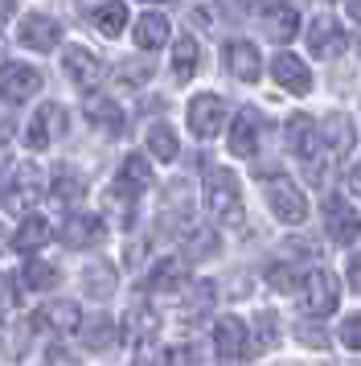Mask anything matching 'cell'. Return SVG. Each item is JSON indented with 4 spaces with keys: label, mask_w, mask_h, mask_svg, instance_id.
I'll use <instances>...</instances> for the list:
<instances>
[{
    "label": "cell",
    "mask_w": 361,
    "mask_h": 366,
    "mask_svg": "<svg viewBox=\"0 0 361 366\" xmlns=\"http://www.w3.org/2000/svg\"><path fill=\"white\" fill-rule=\"evenodd\" d=\"M263 198H267V210L283 222V227H304L308 222V198H304V189L292 182V177H283V173H263Z\"/></svg>",
    "instance_id": "obj_1"
},
{
    "label": "cell",
    "mask_w": 361,
    "mask_h": 366,
    "mask_svg": "<svg viewBox=\"0 0 361 366\" xmlns=\"http://www.w3.org/2000/svg\"><path fill=\"white\" fill-rule=\"evenodd\" d=\"M205 206H210V214L222 227H243L246 222L243 189L234 182V173H226V169H210V177H205Z\"/></svg>",
    "instance_id": "obj_2"
},
{
    "label": "cell",
    "mask_w": 361,
    "mask_h": 366,
    "mask_svg": "<svg viewBox=\"0 0 361 366\" xmlns=\"http://www.w3.org/2000/svg\"><path fill=\"white\" fill-rule=\"evenodd\" d=\"M37 202H41V173H37V165L25 161L13 169V182L0 189V206L9 214H29V210H37Z\"/></svg>",
    "instance_id": "obj_3"
},
{
    "label": "cell",
    "mask_w": 361,
    "mask_h": 366,
    "mask_svg": "<svg viewBox=\"0 0 361 366\" xmlns=\"http://www.w3.org/2000/svg\"><path fill=\"white\" fill-rule=\"evenodd\" d=\"M337 300H341V284H337V276L332 272H308L304 276V284H300V305H304V313L308 317H328L332 309H337Z\"/></svg>",
    "instance_id": "obj_4"
},
{
    "label": "cell",
    "mask_w": 361,
    "mask_h": 366,
    "mask_svg": "<svg viewBox=\"0 0 361 366\" xmlns=\"http://www.w3.org/2000/svg\"><path fill=\"white\" fill-rule=\"evenodd\" d=\"M325 227H328V239L337 247H349V243L361 239V214L345 198H337V194L325 198Z\"/></svg>",
    "instance_id": "obj_5"
},
{
    "label": "cell",
    "mask_w": 361,
    "mask_h": 366,
    "mask_svg": "<svg viewBox=\"0 0 361 366\" xmlns=\"http://www.w3.org/2000/svg\"><path fill=\"white\" fill-rule=\"evenodd\" d=\"M259 140H263V116L255 107H238L234 112V124H230V157L238 161H250L259 152Z\"/></svg>",
    "instance_id": "obj_6"
},
{
    "label": "cell",
    "mask_w": 361,
    "mask_h": 366,
    "mask_svg": "<svg viewBox=\"0 0 361 366\" xmlns=\"http://www.w3.org/2000/svg\"><path fill=\"white\" fill-rule=\"evenodd\" d=\"M41 70L29 66V62H4L0 66V95L9 103H29L37 91H41Z\"/></svg>",
    "instance_id": "obj_7"
},
{
    "label": "cell",
    "mask_w": 361,
    "mask_h": 366,
    "mask_svg": "<svg viewBox=\"0 0 361 366\" xmlns=\"http://www.w3.org/2000/svg\"><path fill=\"white\" fill-rule=\"evenodd\" d=\"M222 124H226V99L222 95L205 91V95H197L189 103V132L197 140H213V136L222 132Z\"/></svg>",
    "instance_id": "obj_8"
},
{
    "label": "cell",
    "mask_w": 361,
    "mask_h": 366,
    "mask_svg": "<svg viewBox=\"0 0 361 366\" xmlns=\"http://www.w3.org/2000/svg\"><path fill=\"white\" fill-rule=\"evenodd\" d=\"M213 354H218V362H238L250 354V330L243 317H222L213 325Z\"/></svg>",
    "instance_id": "obj_9"
},
{
    "label": "cell",
    "mask_w": 361,
    "mask_h": 366,
    "mask_svg": "<svg viewBox=\"0 0 361 366\" xmlns=\"http://www.w3.org/2000/svg\"><path fill=\"white\" fill-rule=\"evenodd\" d=\"M156 333H161V313L148 300H131L123 313V342L131 350H144L148 342H156Z\"/></svg>",
    "instance_id": "obj_10"
},
{
    "label": "cell",
    "mask_w": 361,
    "mask_h": 366,
    "mask_svg": "<svg viewBox=\"0 0 361 366\" xmlns=\"http://www.w3.org/2000/svg\"><path fill=\"white\" fill-rule=\"evenodd\" d=\"M103 234H107V222L98 214H91V210H74V214H66V222H62V243L70 251L95 247V243H103Z\"/></svg>",
    "instance_id": "obj_11"
},
{
    "label": "cell",
    "mask_w": 361,
    "mask_h": 366,
    "mask_svg": "<svg viewBox=\"0 0 361 366\" xmlns=\"http://www.w3.org/2000/svg\"><path fill=\"white\" fill-rule=\"evenodd\" d=\"M222 62H226V70L238 79V83H255L263 74V54H259V46L255 41H226L222 46Z\"/></svg>",
    "instance_id": "obj_12"
},
{
    "label": "cell",
    "mask_w": 361,
    "mask_h": 366,
    "mask_svg": "<svg viewBox=\"0 0 361 366\" xmlns=\"http://www.w3.org/2000/svg\"><path fill=\"white\" fill-rule=\"evenodd\" d=\"M21 46L33 54H49L58 41H62V25L54 17H46V13H29V17L21 21Z\"/></svg>",
    "instance_id": "obj_13"
},
{
    "label": "cell",
    "mask_w": 361,
    "mask_h": 366,
    "mask_svg": "<svg viewBox=\"0 0 361 366\" xmlns=\"http://www.w3.org/2000/svg\"><path fill=\"white\" fill-rule=\"evenodd\" d=\"M345 46H349V37H345V29L332 17H316L312 21V29H308V54L312 58L332 62L337 54H345Z\"/></svg>",
    "instance_id": "obj_14"
},
{
    "label": "cell",
    "mask_w": 361,
    "mask_h": 366,
    "mask_svg": "<svg viewBox=\"0 0 361 366\" xmlns=\"http://www.w3.org/2000/svg\"><path fill=\"white\" fill-rule=\"evenodd\" d=\"M283 144H288V152H292V157H300V161H312V157H316V144H320L316 119L304 116V112H295V116L283 124Z\"/></svg>",
    "instance_id": "obj_15"
},
{
    "label": "cell",
    "mask_w": 361,
    "mask_h": 366,
    "mask_svg": "<svg viewBox=\"0 0 361 366\" xmlns=\"http://www.w3.org/2000/svg\"><path fill=\"white\" fill-rule=\"evenodd\" d=\"M62 70H66V79L78 86V91H91V86L103 79V62H98L86 46H70V50L62 54Z\"/></svg>",
    "instance_id": "obj_16"
},
{
    "label": "cell",
    "mask_w": 361,
    "mask_h": 366,
    "mask_svg": "<svg viewBox=\"0 0 361 366\" xmlns=\"http://www.w3.org/2000/svg\"><path fill=\"white\" fill-rule=\"evenodd\" d=\"M62 132H66V112L58 103H46V107H37V116L29 119V149L46 152Z\"/></svg>",
    "instance_id": "obj_17"
},
{
    "label": "cell",
    "mask_w": 361,
    "mask_h": 366,
    "mask_svg": "<svg viewBox=\"0 0 361 366\" xmlns=\"http://www.w3.org/2000/svg\"><path fill=\"white\" fill-rule=\"evenodd\" d=\"M78 325H82V309L70 305V300H54V305L33 313V330H49V333H62V337L78 333Z\"/></svg>",
    "instance_id": "obj_18"
},
{
    "label": "cell",
    "mask_w": 361,
    "mask_h": 366,
    "mask_svg": "<svg viewBox=\"0 0 361 366\" xmlns=\"http://www.w3.org/2000/svg\"><path fill=\"white\" fill-rule=\"evenodd\" d=\"M271 74H275V83L283 86V91H292V95H308L312 91V70L304 66L295 54H275Z\"/></svg>",
    "instance_id": "obj_19"
},
{
    "label": "cell",
    "mask_w": 361,
    "mask_h": 366,
    "mask_svg": "<svg viewBox=\"0 0 361 366\" xmlns=\"http://www.w3.org/2000/svg\"><path fill=\"white\" fill-rule=\"evenodd\" d=\"M325 149H328V161H345L349 152H353V144H357V132H353V119L345 116V112H332V116L325 119Z\"/></svg>",
    "instance_id": "obj_20"
},
{
    "label": "cell",
    "mask_w": 361,
    "mask_h": 366,
    "mask_svg": "<svg viewBox=\"0 0 361 366\" xmlns=\"http://www.w3.org/2000/svg\"><path fill=\"white\" fill-rule=\"evenodd\" d=\"M263 25H267V34L275 37V41H292V37L300 34V13H295L292 4L275 0V4L263 9Z\"/></svg>",
    "instance_id": "obj_21"
},
{
    "label": "cell",
    "mask_w": 361,
    "mask_h": 366,
    "mask_svg": "<svg viewBox=\"0 0 361 366\" xmlns=\"http://www.w3.org/2000/svg\"><path fill=\"white\" fill-rule=\"evenodd\" d=\"M180 284H185V264L173 259V255L156 259V264L148 267V276H144L148 292H173V288H180Z\"/></svg>",
    "instance_id": "obj_22"
},
{
    "label": "cell",
    "mask_w": 361,
    "mask_h": 366,
    "mask_svg": "<svg viewBox=\"0 0 361 366\" xmlns=\"http://www.w3.org/2000/svg\"><path fill=\"white\" fill-rule=\"evenodd\" d=\"M115 284H119V276H115V264H107V259L82 267V292H86V297L107 300L115 292Z\"/></svg>",
    "instance_id": "obj_23"
},
{
    "label": "cell",
    "mask_w": 361,
    "mask_h": 366,
    "mask_svg": "<svg viewBox=\"0 0 361 366\" xmlns=\"http://www.w3.org/2000/svg\"><path fill=\"white\" fill-rule=\"evenodd\" d=\"M49 222L46 218H37V214H25V222L16 227V234H13V247L21 251V255H37V251L49 243Z\"/></svg>",
    "instance_id": "obj_24"
},
{
    "label": "cell",
    "mask_w": 361,
    "mask_h": 366,
    "mask_svg": "<svg viewBox=\"0 0 361 366\" xmlns=\"http://www.w3.org/2000/svg\"><path fill=\"white\" fill-rule=\"evenodd\" d=\"M210 309H213V284L201 280V284L189 288V297L180 300V321H185V325H197V321L210 317Z\"/></svg>",
    "instance_id": "obj_25"
},
{
    "label": "cell",
    "mask_w": 361,
    "mask_h": 366,
    "mask_svg": "<svg viewBox=\"0 0 361 366\" xmlns=\"http://www.w3.org/2000/svg\"><path fill=\"white\" fill-rule=\"evenodd\" d=\"M164 41H168V17L164 13H144V17L136 21V46L140 50H161Z\"/></svg>",
    "instance_id": "obj_26"
},
{
    "label": "cell",
    "mask_w": 361,
    "mask_h": 366,
    "mask_svg": "<svg viewBox=\"0 0 361 366\" xmlns=\"http://www.w3.org/2000/svg\"><path fill=\"white\" fill-rule=\"evenodd\" d=\"M49 182H54V198L62 202V206H78L82 194H86V182H82V173H78V169H70V165H58Z\"/></svg>",
    "instance_id": "obj_27"
},
{
    "label": "cell",
    "mask_w": 361,
    "mask_h": 366,
    "mask_svg": "<svg viewBox=\"0 0 361 366\" xmlns=\"http://www.w3.org/2000/svg\"><path fill=\"white\" fill-rule=\"evenodd\" d=\"M78 333H82V342H86L91 354H103V350L115 346V321L111 317H91V321L78 325Z\"/></svg>",
    "instance_id": "obj_28"
},
{
    "label": "cell",
    "mask_w": 361,
    "mask_h": 366,
    "mask_svg": "<svg viewBox=\"0 0 361 366\" xmlns=\"http://www.w3.org/2000/svg\"><path fill=\"white\" fill-rule=\"evenodd\" d=\"M95 29L103 37H119L128 29V4L123 0H103L95 9Z\"/></svg>",
    "instance_id": "obj_29"
},
{
    "label": "cell",
    "mask_w": 361,
    "mask_h": 366,
    "mask_svg": "<svg viewBox=\"0 0 361 366\" xmlns=\"http://www.w3.org/2000/svg\"><path fill=\"white\" fill-rule=\"evenodd\" d=\"M197 66H201V46H197L193 37H180L177 46H173V79L189 83Z\"/></svg>",
    "instance_id": "obj_30"
},
{
    "label": "cell",
    "mask_w": 361,
    "mask_h": 366,
    "mask_svg": "<svg viewBox=\"0 0 361 366\" xmlns=\"http://www.w3.org/2000/svg\"><path fill=\"white\" fill-rule=\"evenodd\" d=\"M86 119H91L95 128H107V132H119V128H123V112H119L115 99H107V95H91V99H86Z\"/></svg>",
    "instance_id": "obj_31"
},
{
    "label": "cell",
    "mask_w": 361,
    "mask_h": 366,
    "mask_svg": "<svg viewBox=\"0 0 361 366\" xmlns=\"http://www.w3.org/2000/svg\"><path fill=\"white\" fill-rule=\"evenodd\" d=\"M180 239H185V255H193V259H210V255H218V234H213L210 227L189 222V227L180 231Z\"/></svg>",
    "instance_id": "obj_32"
},
{
    "label": "cell",
    "mask_w": 361,
    "mask_h": 366,
    "mask_svg": "<svg viewBox=\"0 0 361 366\" xmlns=\"http://www.w3.org/2000/svg\"><path fill=\"white\" fill-rule=\"evenodd\" d=\"M119 185L123 189H131V194H144L148 185H152V169H148L144 157H123V165H119Z\"/></svg>",
    "instance_id": "obj_33"
},
{
    "label": "cell",
    "mask_w": 361,
    "mask_h": 366,
    "mask_svg": "<svg viewBox=\"0 0 361 366\" xmlns=\"http://www.w3.org/2000/svg\"><path fill=\"white\" fill-rule=\"evenodd\" d=\"M148 152H152L156 161H177L180 157L177 132H173L168 124H152V128H148Z\"/></svg>",
    "instance_id": "obj_34"
},
{
    "label": "cell",
    "mask_w": 361,
    "mask_h": 366,
    "mask_svg": "<svg viewBox=\"0 0 361 366\" xmlns=\"http://www.w3.org/2000/svg\"><path fill=\"white\" fill-rule=\"evenodd\" d=\"M21 276H25V288H33V292H49V288H58V280H62L58 267L49 264V259H29Z\"/></svg>",
    "instance_id": "obj_35"
},
{
    "label": "cell",
    "mask_w": 361,
    "mask_h": 366,
    "mask_svg": "<svg viewBox=\"0 0 361 366\" xmlns=\"http://www.w3.org/2000/svg\"><path fill=\"white\" fill-rule=\"evenodd\" d=\"M267 284L279 288V292H295L304 280H300V267H295V264H271V267H267Z\"/></svg>",
    "instance_id": "obj_36"
},
{
    "label": "cell",
    "mask_w": 361,
    "mask_h": 366,
    "mask_svg": "<svg viewBox=\"0 0 361 366\" xmlns=\"http://www.w3.org/2000/svg\"><path fill=\"white\" fill-rule=\"evenodd\" d=\"M255 330H259V337H255V346H250V350L275 346V342H279V317L271 313V309H263V313L255 317Z\"/></svg>",
    "instance_id": "obj_37"
},
{
    "label": "cell",
    "mask_w": 361,
    "mask_h": 366,
    "mask_svg": "<svg viewBox=\"0 0 361 366\" xmlns=\"http://www.w3.org/2000/svg\"><path fill=\"white\" fill-rule=\"evenodd\" d=\"M295 333H300V342H304V346H328V333H325V325H316V317H308V321H300V325H295Z\"/></svg>",
    "instance_id": "obj_38"
},
{
    "label": "cell",
    "mask_w": 361,
    "mask_h": 366,
    "mask_svg": "<svg viewBox=\"0 0 361 366\" xmlns=\"http://www.w3.org/2000/svg\"><path fill=\"white\" fill-rule=\"evenodd\" d=\"M148 62H123V66L115 70V74H119V83L123 86H144V79H148Z\"/></svg>",
    "instance_id": "obj_39"
},
{
    "label": "cell",
    "mask_w": 361,
    "mask_h": 366,
    "mask_svg": "<svg viewBox=\"0 0 361 366\" xmlns=\"http://www.w3.org/2000/svg\"><path fill=\"white\" fill-rule=\"evenodd\" d=\"M341 346H349V350H361V313H353V317H345L341 321Z\"/></svg>",
    "instance_id": "obj_40"
},
{
    "label": "cell",
    "mask_w": 361,
    "mask_h": 366,
    "mask_svg": "<svg viewBox=\"0 0 361 366\" xmlns=\"http://www.w3.org/2000/svg\"><path fill=\"white\" fill-rule=\"evenodd\" d=\"M345 276H349V288L361 297V251L357 255H349V267H345Z\"/></svg>",
    "instance_id": "obj_41"
},
{
    "label": "cell",
    "mask_w": 361,
    "mask_h": 366,
    "mask_svg": "<svg viewBox=\"0 0 361 366\" xmlns=\"http://www.w3.org/2000/svg\"><path fill=\"white\" fill-rule=\"evenodd\" d=\"M345 185H349V194H353V198H361V161L353 169H349V177H345Z\"/></svg>",
    "instance_id": "obj_42"
},
{
    "label": "cell",
    "mask_w": 361,
    "mask_h": 366,
    "mask_svg": "<svg viewBox=\"0 0 361 366\" xmlns=\"http://www.w3.org/2000/svg\"><path fill=\"white\" fill-rule=\"evenodd\" d=\"M13 13H16V0H0V29L13 21Z\"/></svg>",
    "instance_id": "obj_43"
},
{
    "label": "cell",
    "mask_w": 361,
    "mask_h": 366,
    "mask_svg": "<svg viewBox=\"0 0 361 366\" xmlns=\"http://www.w3.org/2000/svg\"><path fill=\"white\" fill-rule=\"evenodd\" d=\"M46 358H49V362H74V354H70V350H62V346H54Z\"/></svg>",
    "instance_id": "obj_44"
},
{
    "label": "cell",
    "mask_w": 361,
    "mask_h": 366,
    "mask_svg": "<svg viewBox=\"0 0 361 366\" xmlns=\"http://www.w3.org/2000/svg\"><path fill=\"white\" fill-rule=\"evenodd\" d=\"M345 13L353 21H361V0H345Z\"/></svg>",
    "instance_id": "obj_45"
},
{
    "label": "cell",
    "mask_w": 361,
    "mask_h": 366,
    "mask_svg": "<svg viewBox=\"0 0 361 366\" xmlns=\"http://www.w3.org/2000/svg\"><path fill=\"white\" fill-rule=\"evenodd\" d=\"M0 243H4V234H0Z\"/></svg>",
    "instance_id": "obj_46"
}]
</instances>
